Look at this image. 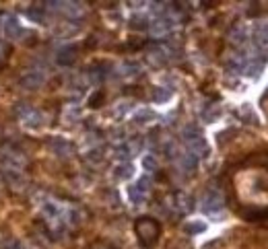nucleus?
I'll use <instances>...</instances> for the list:
<instances>
[{
  "label": "nucleus",
  "instance_id": "1",
  "mask_svg": "<svg viewBox=\"0 0 268 249\" xmlns=\"http://www.w3.org/2000/svg\"><path fill=\"white\" fill-rule=\"evenodd\" d=\"M134 231H137V237H139V243L143 247H153L155 243H157L159 239V222L157 220H153L149 216H143L137 220V224H134Z\"/></svg>",
  "mask_w": 268,
  "mask_h": 249
},
{
  "label": "nucleus",
  "instance_id": "2",
  "mask_svg": "<svg viewBox=\"0 0 268 249\" xmlns=\"http://www.w3.org/2000/svg\"><path fill=\"white\" fill-rule=\"evenodd\" d=\"M184 142L188 144V152H192L196 158L198 156H207L209 154V144H207V138L203 134H200V130L196 126H186L184 132Z\"/></svg>",
  "mask_w": 268,
  "mask_h": 249
},
{
  "label": "nucleus",
  "instance_id": "3",
  "mask_svg": "<svg viewBox=\"0 0 268 249\" xmlns=\"http://www.w3.org/2000/svg\"><path fill=\"white\" fill-rule=\"evenodd\" d=\"M17 118L23 122L27 128H31V130L41 128L43 122H46V116H43L39 109L31 107L29 103H19V105H17Z\"/></svg>",
  "mask_w": 268,
  "mask_h": 249
},
{
  "label": "nucleus",
  "instance_id": "4",
  "mask_svg": "<svg viewBox=\"0 0 268 249\" xmlns=\"http://www.w3.org/2000/svg\"><path fill=\"white\" fill-rule=\"evenodd\" d=\"M223 208H225V198H223V194L219 190H209L203 198V210L207 214H217Z\"/></svg>",
  "mask_w": 268,
  "mask_h": 249
},
{
  "label": "nucleus",
  "instance_id": "5",
  "mask_svg": "<svg viewBox=\"0 0 268 249\" xmlns=\"http://www.w3.org/2000/svg\"><path fill=\"white\" fill-rule=\"evenodd\" d=\"M173 27V19L169 15H163V17H157V19H153L149 23V31L155 35V37H163L171 31Z\"/></svg>",
  "mask_w": 268,
  "mask_h": 249
},
{
  "label": "nucleus",
  "instance_id": "6",
  "mask_svg": "<svg viewBox=\"0 0 268 249\" xmlns=\"http://www.w3.org/2000/svg\"><path fill=\"white\" fill-rule=\"evenodd\" d=\"M252 39L256 43V50L268 54V21L256 23V27L252 31Z\"/></svg>",
  "mask_w": 268,
  "mask_h": 249
},
{
  "label": "nucleus",
  "instance_id": "7",
  "mask_svg": "<svg viewBox=\"0 0 268 249\" xmlns=\"http://www.w3.org/2000/svg\"><path fill=\"white\" fill-rule=\"evenodd\" d=\"M43 82H46V76H43V72L31 70V72H27L25 76H21L19 87H21V89H27V91H35V89H39Z\"/></svg>",
  "mask_w": 268,
  "mask_h": 249
},
{
  "label": "nucleus",
  "instance_id": "8",
  "mask_svg": "<svg viewBox=\"0 0 268 249\" xmlns=\"http://www.w3.org/2000/svg\"><path fill=\"white\" fill-rule=\"evenodd\" d=\"M173 208L180 212V214H188L194 210V200L192 196L184 194V192H175L173 194Z\"/></svg>",
  "mask_w": 268,
  "mask_h": 249
},
{
  "label": "nucleus",
  "instance_id": "9",
  "mask_svg": "<svg viewBox=\"0 0 268 249\" xmlns=\"http://www.w3.org/2000/svg\"><path fill=\"white\" fill-rule=\"evenodd\" d=\"M50 150L58 156H69L73 154V144L62 136H54V138H50Z\"/></svg>",
  "mask_w": 268,
  "mask_h": 249
},
{
  "label": "nucleus",
  "instance_id": "10",
  "mask_svg": "<svg viewBox=\"0 0 268 249\" xmlns=\"http://www.w3.org/2000/svg\"><path fill=\"white\" fill-rule=\"evenodd\" d=\"M248 39H250V31H248V27H245V25H241V23L229 31V41L233 45H237V48H243V45L248 43Z\"/></svg>",
  "mask_w": 268,
  "mask_h": 249
},
{
  "label": "nucleus",
  "instance_id": "11",
  "mask_svg": "<svg viewBox=\"0 0 268 249\" xmlns=\"http://www.w3.org/2000/svg\"><path fill=\"white\" fill-rule=\"evenodd\" d=\"M149 60L153 64L161 66V64H165L169 60V50L165 48V45H151V48H149Z\"/></svg>",
  "mask_w": 268,
  "mask_h": 249
},
{
  "label": "nucleus",
  "instance_id": "12",
  "mask_svg": "<svg viewBox=\"0 0 268 249\" xmlns=\"http://www.w3.org/2000/svg\"><path fill=\"white\" fill-rule=\"evenodd\" d=\"M75 60H77V48L75 45H66V48L58 50V54H56V62L60 66H73Z\"/></svg>",
  "mask_w": 268,
  "mask_h": 249
},
{
  "label": "nucleus",
  "instance_id": "13",
  "mask_svg": "<svg viewBox=\"0 0 268 249\" xmlns=\"http://www.w3.org/2000/svg\"><path fill=\"white\" fill-rule=\"evenodd\" d=\"M3 27H5V33H7L9 39H19L21 35H23V27H21V23H19L13 15L7 17V21H5Z\"/></svg>",
  "mask_w": 268,
  "mask_h": 249
},
{
  "label": "nucleus",
  "instance_id": "14",
  "mask_svg": "<svg viewBox=\"0 0 268 249\" xmlns=\"http://www.w3.org/2000/svg\"><path fill=\"white\" fill-rule=\"evenodd\" d=\"M177 165H180V169L184 173H192L196 167H198V158L192 154V152H184L177 156Z\"/></svg>",
  "mask_w": 268,
  "mask_h": 249
},
{
  "label": "nucleus",
  "instance_id": "15",
  "mask_svg": "<svg viewBox=\"0 0 268 249\" xmlns=\"http://www.w3.org/2000/svg\"><path fill=\"white\" fill-rule=\"evenodd\" d=\"M205 231H207V222H203V220H190L184 224V233H188V235H198Z\"/></svg>",
  "mask_w": 268,
  "mask_h": 249
},
{
  "label": "nucleus",
  "instance_id": "16",
  "mask_svg": "<svg viewBox=\"0 0 268 249\" xmlns=\"http://www.w3.org/2000/svg\"><path fill=\"white\" fill-rule=\"evenodd\" d=\"M114 175H116L118 179H130V177L134 175L132 163H130V161H128V163H120V165L114 169Z\"/></svg>",
  "mask_w": 268,
  "mask_h": 249
},
{
  "label": "nucleus",
  "instance_id": "17",
  "mask_svg": "<svg viewBox=\"0 0 268 249\" xmlns=\"http://www.w3.org/2000/svg\"><path fill=\"white\" fill-rule=\"evenodd\" d=\"M41 210H43V214H46L48 218H58V216L62 214L60 204H56V202H46V204H41Z\"/></svg>",
  "mask_w": 268,
  "mask_h": 249
},
{
  "label": "nucleus",
  "instance_id": "18",
  "mask_svg": "<svg viewBox=\"0 0 268 249\" xmlns=\"http://www.w3.org/2000/svg\"><path fill=\"white\" fill-rule=\"evenodd\" d=\"M141 72V64L139 62H124L120 64V74L122 76H134Z\"/></svg>",
  "mask_w": 268,
  "mask_h": 249
},
{
  "label": "nucleus",
  "instance_id": "19",
  "mask_svg": "<svg viewBox=\"0 0 268 249\" xmlns=\"http://www.w3.org/2000/svg\"><path fill=\"white\" fill-rule=\"evenodd\" d=\"M171 99V89H165V87H157L153 91V101L155 103H165Z\"/></svg>",
  "mask_w": 268,
  "mask_h": 249
},
{
  "label": "nucleus",
  "instance_id": "20",
  "mask_svg": "<svg viewBox=\"0 0 268 249\" xmlns=\"http://www.w3.org/2000/svg\"><path fill=\"white\" fill-rule=\"evenodd\" d=\"M128 198H130L132 204H143V202L147 200V194H143L137 186H130V188H128Z\"/></svg>",
  "mask_w": 268,
  "mask_h": 249
},
{
  "label": "nucleus",
  "instance_id": "21",
  "mask_svg": "<svg viewBox=\"0 0 268 249\" xmlns=\"http://www.w3.org/2000/svg\"><path fill=\"white\" fill-rule=\"evenodd\" d=\"M103 76H105V72H101V66H93V68H89V70H87V78L91 80L93 85L101 82Z\"/></svg>",
  "mask_w": 268,
  "mask_h": 249
},
{
  "label": "nucleus",
  "instance_id": "22",
  "mask_svg": "<svg viewBox=\"0 0 268 249\" xmlns=\"http://www.w3.org/2000/svg\"><path fill=\"white\" fill-rule=\"evenodd\" d=\"M25 15H27L31 21H35V23H43V19H46V13H43L41 7H31V9H27Z\"/></svg>",
  "mask_w": 268,
  "mask_h": 249
},
{
  "label": "nucleus",
  "instance_id": "23",
  "mask_svg": "<svg viewBox=\"0 0 268 249\" xmlns=\"http://www.w3.org/2000/svg\"><path fill=\"white\" fill-rule=\"evenodd\" d=\"M155 118H157V116H155L151 109H141L137 116H134V122H137V124H147V122H151V120H155Z\"/></svg>",
  "mask_w": 268,
  "mask_h": 249
},
{
  "label": "nucleus",
  "instance_id": "24",
  "mask_svg": "<svg viewBox=\"0 0 268 249\" xmlns=\"http://www.w3.org/2000/svg\"><path fill=\"white\" fill-rule=\"evenodd\" d=\"M219 116H221V107L219 105H211L209 109L203 111V120L205 122H215Z\"/></svg>",
  "mask_w": 268,
  "mask_h": 249
},
{
  "label": "nucleus",
  "instance_id": "25",
  "mask_svg": "<svg viewBox=\"0 0 268 249\" xmlns=\"http://www.w3.org/2000/svg\"><path fill=\"white\" fill-rule=\"evenodd\" d=\"M116 158H120L122 163H128V158H132V152H130V148H128V144H120V146H116Z\"/></svg>",
  "mask_w": 268,
  "mask_h": 249
},
{
  "label": "nucleus",
  "instance_id": "26",
  "mask_svg": "<svg viewBox=\"0 0 268 249\" xmlns=\"http://www.w3.org/2000/svg\"><path fill=\"white\" fill-rule=\"evenodd\" d=\"M134 186H137L143 194H149V190H151V186H153V181H151V177H149V175H143V177H141Z\"/></svg>",
  "mask_w": 268,
  "mask_h": 249
},
{
  "label": "nucleus",
  "instance_id": "27",
  "mask_svg": "<svg viewBox=\"0 0 268 249\" xmlns=\"http://www.w3.org/2000/svg\"><path fill=\"white\" fill-rule=\"evenodd\" d=\"M130 27L132 29H147L149 27V21L145 17H132L130 19Z\"/></svg>",
  "mask_w": 268,
  "mask_h": 249
},
{
  "label": "nucleus",
  "instance_id": "28",
  "mask_svg": "<svg viewBox=\"0 0 268 249\" xmlns=\"http://www.w3.org/2000/svg\"><path fill=\"white\" fill-rule=\"evenodd\" d=\"M143 167H145L147 171H157V158H155L153 154H147V156L143 158Z\"/></svg>",
  "mask_w": 268,
  "mask_h": 249
},
{
  "label": "nucleus",
  "instance_id": "29",
  "mask_svg": "<svg viewBox=\"0 0 268 249\" xmlns=\"http://www.w3.org/2000/svg\"><path fill=\"white\" fill-rule=\"evenodd\" d=\"M130 107H132V101H122V103H118V107H116V116H118V118L124 116V113L130 111Z\"/></svg>",
  "mask_w": 268,
  "mask_h": 249
},
{
  "label": "nucleus",
  "instance_id": "30",
  "mask_svg": "<svg viewBox=\"0 0 268 249\" xmlns=\"http://www.w3.org/2000/svg\"><path fill=\"white\" fill-rule=\"evenodd\" d=\"M87 161H91V163H101V150H91V152H87Z\"/></svg>",
  "mask_w": 268,
  "mask_h": 249
},
{
  "label": "nucleus",
  "instance_id": "31",
  "mask_svg": "<svg viewBox=\"0 0 268 249\" xmlns=\"http://www.w3.org/2000/svg\"><path fill=\"white\" fill-rule=\"evenodd\" d=\"M5 60V48H3V43H0V62Z\"/></svg>",
  "mask_w": 268,
  "mask_h": 249
},
{
  "label": "nucleus",
  "instance_id": "32",
  "mask_svg": "<svg viewBox=\"0 0 268 249\" xmlns=\"http://www.w3.org/2000/svg\"><path fill=\"white\" fill-rule=\"evenodd\" d=\"M11 249H23V247H21V245H19V243H15V245H13V247H11Z\"/></svg>",
  "mask_w": 268,
  "mask_h": 249
}]
</instances>
